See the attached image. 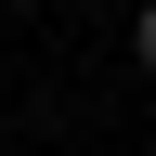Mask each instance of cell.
Returning a JSON list of instances; mask_svg holds the SVG:
<instances>
[{"instance_id": "cell-1", "label": "cell", "mask_w": 156, "mask_h": 156, "mask_svg": "<svg viewBox=\"0 0 156 156\" xmlns=\"http://www.w3.org/2000/svg\"><path fill=\"white\" fill-rule=\"evenodd\" d=\"M130 52H143V78H156V13H143V26H130Z\"/></svg>"}]
</instances>
